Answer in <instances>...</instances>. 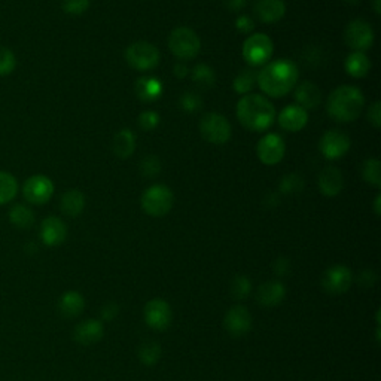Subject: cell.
Masks as SVG:
<instances>
[{
	"label": "cell",
	"instance_id": "17",
	"mask_svg": "<svg viewBox=\"0 0 381 381\" xmlns=\"http://www.w3.org/2000/svg\"><path fill=\"white\" fill-rule=\"evenodd\" d=\"M105 335V324L102 320L87 319L76 324L74 331L75 341L81 346H93L98 343Z\"/></svg>",
	"mask_w": 381,
	"mask_h": 381
},
{
	"label": "cell",
	"instance_id": "15",
	"mask_svg": "<svg viewBox=\"0 0 381 381\" xmlns=\"http://www.w3.org/2000/svg\"><path fill=\"white\" fill-rule=\"evenodd\" d=\"M319 148L324 158L338 160L348 152L350 139L340 130H329L323 134Z\"/></svg>",
	"mask_w": 381,
	"mask_h": 381
},
{
	"label": "cell",
	"instance_id": "48",
	"mask_svg": "<svg viewBox=\"0 0 381 381\" xmlns=\"http://www.w3.org/2000/svg\"><path fill=\"white\" fill-rule=\"evenodd\" d=\"M373 8H374L377 16H380L381 13V0H373Z\"/></svg>",
	"mask_w": 381,
	"mask_h": 381
},
{
	"label": "cell",
	"instance_id": "49",
	"mask_svg": "<svg viewBox=\"0 0 381 381\" xmlns=\"http://www.w3.org/2000/svg\"><path fill=\"white\" fill-rule=\"evenodd\" d=\"M380 200H381V195H377L375 204H374V210H375V215H377V216L380 215Z\"/></svg>",
	"mask_w": 381,
	"mask_h": 381
},
{
	"label": "cell",
	"instance_id": "24",
	"mask_svg": "<svg viewBox=\"0 0 381 381\" xmlns=\"http://www.w3.org/2000/svg\"><path fill=\"white\" fill-rule=\"evenodd\" d=\"M136 95L145 103H152L163 94V83L152 76L140 78L134 86Z\"/></svg>",
	"mask_w": 381,
	"mask_h": 381
},
{
	"label": "cell",
	"instance_id": "40",
	"mask_svg": "<svg viewBox=\"0 0 381 381\" xmlns=\"http://www.w3.org/2000/svg\"><path fill=\"white\" fill-rule=\"evenodd\" d=\"M158 124H160V115L153 110L142 112V114H140V117H139V125L146 131L155 130L158 127Z\"/></svg>",
	"mask_w": 381,
	"mask_h": 381
},
{
	"label": "cell",
	"instance_id": "16",
	"mask_svg": "<svg viewBox=\"0 0 381 381\" xmlns=\"http://www.w3.org/2000/svg\"><path fill=\"white\" fill-rule=\"evenodd\" d=\"M67 238L66 223L57 216H48L40 225V240L48 247H57Z\"/></svg>",
	"mask_w": 381,
	"mask_h": 381
},
{
	"label": "cell",
	"instance_id": "43",
	"mask_svg": "<svg viewBox=\"0 0 381 381\" xmlns=\"http://www.w3.org/2000/svg\"><path fill=\"white\" fill-rule=\"evenodd\" d=\"M235 27H237V30L238 32H242V33H250L253 29H255V23H253V20L247 16H242V17H238L235 20Z\"/></svg>",
	"mask_w": 381,
	"mask_h": 381
},
{
	"label": "cell",
	"instance_id": "37",
	"mask_svg": "<svg viewBox=\"0 0 381 381\" xmlns=\"http://www.w3.org/2000/svg\"><path fill=\"white\" fill-rule=\"evenodd\" d=\"M140 172L146 177H155L158 176L161 172V163L160 158L155 157V155H148L140 163Z\"/></svg>",
	"mask_w": 381,
	"mask_h": 381
},
{
	"label": "cell",
	"instance_id": "44",
	"mask_svg": "<svg viewBox=\"0 0 381 381\" xmlns=\"http://www.w3.org/2000/svg\"><path fill=\"white\" fill-rule=\"evenodd\" d=\"M273 268H274L276 274L280 276V277L289 276V273H291V261H289L288 258H279V259L274 262Z\"/></svg>",
	"mask_w": 381,
	"mask_h": 381
},
{
	"label": "cell",
	"instance_id": "18",
	"mask_svg": "<svg viewBox=\"0 0 381 381\" xmlns=\"http://www.w3.org/2000/svg\"><path fill=\"white\" fill-rule=\"evenodd\" d=\"M286 296V286L280 280H268L258 288L257 301L265 308H271L283 303Z\"/></svg>",
	"mask_w": 381,
	"mask_h": 381
},
{
	"label": "cell",
	"instance_id": "38",
	"mask_svg": "<svg viewBox=\"0 0 381 381\" xmlns=\"http://www.w3.org/2000/svg\"><path fill=\"white\" fill-rule=\"evenodd\" d=\"M90 8V0H63V11L69 16H82Z\"/></svg>",
	"mask_w": 381,
	"mask_h": 381
},
{
	"label": "cell",
	"instance_id": "3",
	"mask_svg": "<svg viewBox=\"0 0 381 381\" xmlns=\"http://www.w3.org/2000/svg\"><path fill=\"white\" fill-rule=\"evenodd\" d=\"M363 106L365 97L362 91L353 86H343L334 90L327 103L329 117L338 122H351L358 119Z\"/></svg>",
	"mask_w": 381,
	"mask_h": 381
},
{
	"label": "cell",
	"instance_id": "45",
	"mask_svg": "<svg viewBox=\"0 0 381 381\" xmlns=\"http://www.w3.org/2000/svg\"><path fill=\"white\" fill-rule=\"evenodd\" d=\"M359 281L363 288H373L377 281V274L373 270H365V271H362Z\"/></svg>",
	"mask_w": 381,
	"mask_h": 381
},
{
	"label": "cell",
	"instance_id": "32",
	"mask_svg": "<svg viewBox=\"0 0 381 381\" xmlns=\"http://www.w3.org/2000/svg\"><path fill=\"white\" fill-rule=\"evenodd\" d=\"M362 176L366 183H370L374 188L381 187V170L380 161L377 158H368L362 165Z\"/></svg>",
	"mask_w": 381,
	"mask_h": 381
},
{
	"label": "cell",
	"instance_id": "11",
	"mask_svg": "<svg viewBox=\"0 0 381 381\" xmlns=\"http://www.w3.org/2000/svg\"><path fill=\"white\" fill-rule=\"evenodd\" d=\"M143 317L151 329L164 331L170 327L173 320L172 305L161 298L149 300L143 308Z\"/></svg>",
	"mask_w": 381,
	"mask_h": 381
},
{
	"label": "cell",
	"instance_id": "29",
	"mask_svg": "<svg viewBox=\"0 0 381 381\" xmlns=\"http://www.w3.org/2000/svg\"><path fill=\"white\" fill-rule=\"evenodd\" d=\"M17 194H18L17 177L8 172H0V206L16 200Z\"/></svg>",
	"mask_w": 381,
	"mask_h": 381
},
{
	"label": "cell",
	"instance_id": "46",
	"mask_svg": "<svg viewBox=\"0 0 381 381\" xmlns=\"http://www.w3.org/2000/svg\"><path fill=\"white\" fill-rule=\"evenodd\" d=\"M223 4L230 11L238 12L246 6V0H223Z\"/></svg>",
	"mask_w": 381,
	"mask_h": 381
},
{
	"label": "cell",
	"instance_id": "39",
	"mask_svg": "<svg viewBox=\"0 0 381 381\" xmlns=\"http://www.w3.org/2000/svg\"><path fill=\"white\" fill-rule=\"evenodd\" d=\"M203 106V102L200 95H197L195 93H185L180 97V107L185 112H197L200 110Z\"/></svg>",
	"mask_w": 381,
	"mask_h": 381
},
{
	"label": "cell",
	"instance_id": "8",
	"mask_svg": "<svg viewBox=\"0 0 381 381\" xmlns=\"http://www.w3.org/2000/svg\"><path fill=\"white\" fill-rule=\"evenodd\" d=\"M200 133L210 143L223 145L231 139L233 130L228 119L221 114L210 112L206 114L200 121Z\"/></svg>",
	"mask_w": 381,
	"mask_h": 381
},
{
	"label": "cell",
	"instance_id": "9",
	"mask_svg": "<svg viewBox=\"0 0 381 381\" xmlns=\"http://www.w3.org/2000/svg\"><path fill=\"white\" fill-rule=\"evenodd\" d=\"M54 191L55 189L52 180L44 175L30 176L23 185V195L25 201H29L30 204L35 206L48 203L52 199Z\"/></svg>",
	"mask_w": 381,
	"mask_h": 381
},
{
	"label": "cell",
	"instance_id": "1",
	"mask_svg": "<svg viewBox=\"0 0 381 381\" xmlns=\"http://www.w3.org/2000/svg\"><path fill=\"white\" fill-rule=\"evenodd\" d=\"M300 70L292 60H276L265 64L257 75L259 88L270 97H283L298 82Z\"/></svg>",
	"mask_w": 381,
	"mask_h": 381
},
{
	"label": "cell",
	"instance_id": "31",
	"mask_svg": "<svg viewBox=\"0 0 381 381\" xmlns=\"http://www.w3.org/2000/svg\"><path fill=\"white\" fill-rule=\"evenodd\" d=\"M192 81L197 87H200L203 90H209L215 86L216 82V75L213 72V69L207 64H199L195 66L192 70Z\"/></svg>",
	"mask_w": 381,
	"mask_h": 381
},
{
	"label": "cell",
	"instance_id": "21",
	"mask_svg": "<svg viewBox=\"0 0 381 381\" xmlns=\"http://www.w3.org/2000/svg\"><path fill=\"white\" fill-rule=\"evenodd\" d=\"M253 11L262 23L273 24L285 17L286 4L283 0H257Z\"/></svg>",
	"mask_w": 381,
	"mask_h": 381
},
{
	"label": "cell",
	"instance_id": "23",
	"mask_svg": "<svg viewBox=\"0 0 381 381\" xmlns=\"http://www.w3.org/2000/svg\"><path fill=\"white\" fill-rule=\"evenodd\" d=\"M295 98L298 106L303 109H315L322 102V93L320 88L313 82H303L295 90Z\"/></svg>",
	"mask_w": 381,
	"mask_h": 381
},
{
	"label": "cell",
	"instance_id": "2",
	"mask_svg": "<svg viewBox=\"0 0 381 381\" xmlns=\"http://www.w3.org/2000/svg\"><path fill=\"white\" fill-rule=\"evenodd\" d=\"M237 118L247 130L265 131L274 122L276 109L264 95L246 94L237 103Z\"/></svg>",
	"mask_w": 381,
	"mask_h": 381
},
{
	"label": "cell",
	"instance_id": "5",
	"mask_svg": "<svg viewBox=\"0 0 381 381\" xmlns=\"http://www.w3.org/2000/svg\"><path fill=\"white\" fill-rule=\"evenodd\" d=\"M170 51L180 60H192L201 49V40L189 27H177L168 37Z\"/></svg>",
	"mask_w": 381,
	"mask_h": 381
},
{
	"label": "cell",
	"instance_id": "30",
	"mask_svg": "<svg viewBox=\"0 0 381 381\" xmlns=\"http://www.w3.org/2000/svg\"><path fill=\"white\" fill-rule=\"evenodd\" d=\"M137 356H139L140 363H143L146 366L157 365L160 358H161V346H160V343L153 341V340L145 341L142 346L139 347Z\"/></svg>",
	"mask_w": 381,
	"mask_h": 381
},
{
	"label": "cell",
	"instance_id": "27",
	"mask_svg": "<svg viewBox=\"0 0 381 381\" xmlns=\"http://www.w3.org/2000/svg\"><path fill=\"white\" fill-rule=\"evenodd\" d=\"M136 149V136L131 130L124 129L114 137V152L118 158H129Z\"/></svg>",
	"mask_w": 381,
	"mask_h": 381
},
{
	"label": "cell",
	"instance_id": "35",
	"mask_svg": "<svg viewBox=\"0 0 381 381\" xmlns=\"http://www.w3.org/2000/svg\"><path fill=\"white\" fill-rule=\"evenodd\" d=\"M17 67V57L12 49L0 47V76L11 75Z\"/></svg>",
	"mask_w": 381,
	"mask_h": 381
},
{
	"label": "cell",
	"instance_id": "50",
	"mask_svg": "<svg viewBox=\"0 0 381 381\" xmlns=\"http://www.w3.org/2000/svg\"><path fill=\"white\" fill-rule=\"evenodd\" d=\"M346 2H348V4H355V2H358V0H346Z\"/></svg>",
	"mask_w": 381,
	"mask_h": 381
},
{
	"label": "cell",
	"instance_id": "41",
	"mask_svg": "<svg viewBox=\"0 0 381 381\" xmlns=\"http://www.w3.org/2000/svg\"><path fill=\"white\" fill-rule=\"evenodd\" d=\"M118 315H119V307L115 303H109V304H106V305L102 307L100 316H102V320L103 322L114 320Z\"/></svg>",
	"mask_w": 381,
	"mask_h": 381
},
{
	"label": "cell",
	"instance_id": "12",
	"mask_svg": "<svg viewBox=\"0 0 381 381\" xmlns=\"http://www.w3.org/2000/svg\"><path fill=\"white\" fill-rule=\"evenodd\" d=\"M353 283V273L348 266L336 264L329 266L322 277V288L329 295L346 293Z\"/></svg>",
	"mask_w": 381,
	"mask_h": 381
},
{
	"label": "cell",
	"instance_id": "7",
	"mask_svg": "<svg viewBox=\"0 0 381 381\" xmlns=\"http://www.w3.org/2000/svg\"><path fill=\"white\" fill-rule=\"evenodd\" d=\"M274 51L273 40L264 33L250 35L243 44V57L250 66H262L271 59Z\"/></svg>",
	"mask_w": 381,
	"mask_h": 381
},
{
	"label": "cell",
	"instance_id": "36",
	"mask_svg": "<svg viewBox=\"0 0 381 381\" xmlns=\"http://www.w3.org/2000/svg\"><path fill=\"white\" fill-rule=\"evenodd\" d=\"M304 187V180L300 175L296 173H291L288 176H285L280 182V191L283 194H295L300 192Z\"/></svg>",
	"mask_w": 381,
	"mask_h": 381
},
{
	"label": "cell",
	"instance_id": "42",
	"mask_svg": "<svg viewBox=\"0 0 381 381\" xmlns=\"http://www.w3.org/2000/svg\"><path fill=\"white\" fill-rule=\"evenodd\" d=\"M368 121L375 129H380L381 125V105L380 102H374L368 109Z\"/></svg>",
	"mask_w": 381,
	"mask_h": 381
},
{
	"label": "cell",
	"instance_id": "26",
	"mask_svg": "<svg viewBox=\"0 0 381 381\" xmlns=\"http://www.w3.org/2000/svg\"><path fill=\"white\" fill-rule=\"evenodd\" d=\"M346 70L353 78H365L371 69V60L365 52L355 51L346 59Z\"/></svg>",
	"mask_w": 381,
	"mask_h": 381
},
{
	"label": "cell",
	"instance_id": "14",
	"mask_svg": "<svg viewBox=\"0 0 381 381\" xmlns=\"http://www.w3.org/2000/svg\"><path fill=\"white\" fill-rule=\"evenodd\" d=\"M257 153H258V158L262 164L276 165L281 160H283L285 153H286L285 140L274 133L266 134L258 142Z\"/></svg>",
	"mask_w": 381,
	"mask_h": 381
},
{
	"label": "cell",
	"instance_id": "4",
	"mask_svg": "<svg viewBox=\"0 0 381 381\" xmlns=\"http://www.w3.org/2000/svg\"><path fill=\"white\" fill-rule=\"evenodd\" d=\"M142 209L152 218H163L170 213L175 204V195L170 188L164 185H153L142 195Z\"/></svg>",
	"mask_w": 381,
	"mask_h": 381
},
{
	"label": "cell",
	"instance_id": "25",
	"mask_svg": "<svg viewBox=\"0 0 381 381\" xmlns=\"http://www.w3.org/2000/svg\"><path fill=\"white\" fill-rule=\"evenodd\" d=\"M60 209L69 218L79 216L83 209H86V195L78 189H70L64 192L60 201Z\"/></svg>",
	"mask_w": 381,
	"mask_h": 381
},
{
	"label": "cell",
	"instance_id": "33",
	"mask_svg": "<svg viewBox=\"0 0 381 381\" xmlns=\"http://www.w3.org/2000/svg\"><path fill=\"white\" fill-rule=\"evenodd\" d=\"M252 292V280L243 274H237L231 281V295L234 300H246Z\"/></svg>",
	"mask_w": 381,
	"mask_h": 381
},
{
	"label": "cell",
	"instance_id": "34",
	"mask_svg": "<svg viewBox=\"0 0 381 381\" xmlns=\"http://www.w3.org/2000/svg\"><path fill=\"white\" fill-rule=\"evenodd\" d=\"M257 83V75L250 72V70H245L240 75H237V78L234 79V90L237 94H250V91L253 90Z\"/></svg>",
	"mask_w": 381,
	"mask_h": 381
},
{
	"label": "cell",
	"instance_id": "6",
	"mask_svg": "<svg viewBox=\"0 0 381 381\" xmlns=\"http://www.w3.org/2000/svg\"><path fill=\"white\" fill-rule=\"evenodd\" d=\"M125 60L130 67L139 70V72H146V70H152L158 66L160 51L149 42L139 40L127 48Z\"/></svg>",
	"mask_w": 381,
	"mask_h": 381
},
{
	"label": "cell",
	"instance_id": "28",
	"mask_svg": "<svg viewBox=\"0 0 381 381\" xmlns=\"http://www.w3.org/2000/svg\"><path fill=\"white\" fill-rule=\"evenodd\" d=\"M9 221L20 230H29L35 225V213L25 204H16L9 210Z\"/></svg>",
	"mask_w": 381,
	"mask_h": 381
},
{
	"label": "cell",
	"instance_id": "13",
	"mask_svg": "<svg viewBox=\"0 0 381 381\" xmlns=\"http://www.w3.org/2000/svg\"><path fill=\"white\" fill-rule=\"evenodd\" d=\"M253 317L245 305H233L223 317V328L231 336L242 338L252 331Z\"/></svg>",
	"mask_w": 381,
	"mask_h": 381
},
{
	"label": "cell",
	"instance_id": "10",
	"mask_svg": "<svg viewBox=\"0 0 381 381\" xmlns=\"http://www.w3.org/2000/svg\"><path fill=\"white\" fill-rule=\"evenodd\" d=\"M374 39L375 35L373 27L363 20H353L346 27L344 40L351 49L359 52L370 49L374 44Z\"/></svg>",
	"mask_w": 381,
	"mask_h": 381
},
{
	"label": "cell",
	"instance_id": "19",
	"mask_svg": "<svg viewBox=\"0 0 381 381\" xmlns=\"http://www.w3.org/2000/svg\"><path fill=\"white\" fill-rule=\"evenodd\" d=\"M308 122V114L307 110L303 109L298 105H289L279 115V124L283 130L296 133L301 131Z\"/></svg>",
	"mask_w": 381,
	"mask_h": 381
},
{
	"label": "cell",
	"instance_id": "20",
	"mask_svg": "<svg viewBox=\"0 0 381 381\" xmlns=\"http://www.w3.org/2000/svg\"><path fill=\"white\" fill-rule=\"evenodd\" d=\"M319 189L320 192L328 197V199H332V197H336L343 191L344 187V179L341 172L338 170L336 167H324L323 170L319 175Z\"/></svg>",
	"mask_w": 381,
	"mask_h": 381
},
{
	"label": "cell",
	"instance_id": "22",
	"mask_svg": "<svg viewBox=\"0 0 381 381\" xmlns=\"http://www.w3.org/2000/svg\"><path fill=\"white\" fill-rule=\"evenodd\" d=\"M57 307L63 317L74 319L78 317L86 308V298L78 291H67L59 298Z\"/></svg>",
	"mask_w": 381,
	"mask_h": 381
},
{
	"label": "cell",
	"instance_id": "47",
	"mask_svg": "<svg viewBox=\"0 0 381 381\" xmlns=\"http://www.w3.org/2000/svg\"><path fill=\"white\" fill-rule=\"evenodd\" d=\"M188 72H189V70H188V67H187V64H176L175 66V75L179 78V79H183V78H185L187 75H188Z\"/></svg>",
	"mask_w": 381,
	"mask_h": 381
}]
</instances>
